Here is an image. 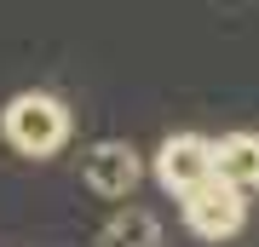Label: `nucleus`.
<instances>
[{"label":"nucleus","mask_w":259,"mask_h":247,"mask_svg":"<svg viewBox=\"0 0 259 247\" xmlns=\"http://www.w3.org/2000/svg\"><path fill=\"white\" fill-rule=\"evenodd\" d=\"M69 104L58 98V92H18V98H6V110H0V138H6L18 156L29 161H47L58 150L69 144Z\"/></svg>","instance_id":"nucleus-1"},{"label":"nucleus","mask_w":259,"mask_h":247,"mask_svg":"<svg viewBox=\"0 0 259 247\" xmlns=\"http://www.w3.org/2000/svg\"><path fill=\"white\" fill-rule=\"evenodd\" d=\"M179 202H185V224L202 241H225V236H236V230L248 224V195H242L236 184H225L219 173L207 184H196L190 195H179Z\"/></svg>","instance_id":"nucleus-2"},{"label":"nucleus","mask_w":259,"mask_h":247,"mask_svg":"<svg viewBox=\"0 0 259 247\" xmlns=\"http://www.w3.org/2000/svg\"><path fill=\"white\" fill-rule=\"evenodd\" d=\"M219 167H213V138L202 132H173L167 144L156 150V184L173 195H190L196 184H207Z\"/></svg>","instance_id":"nucleus-3"},{"label":"nucleus","mask_w":259,"mask_h":247,"mask_svg":"<svg viewBox=\"0 0 259 247\" xmlns=\"http://www.w3.org/2000/svg\"><path fill=\"white\" fill-rule=\"evenodd\" d=\"M81 178H87V190H98V195H110V202H121V195L139 190V178H144V156H139L133 144H121V138H104V144L87 150Z\"/></svg>","instance_id":"nucleus-4"},{"label":"nucleus","mask_w":259,"mask_h":247,"mask_svg":"<svg viewBox=\"0 0 259 247\" xmlns=\"http://www.w3.org/2000/svg\"><path fill=\"white\" fill-rule=\"evenodd\" d=\"M213 167L225 184H236L242 195L259 190V132H225L213 144Z\"/></svg>","instance_id":"nucleus-5"},{"label":"nucleus","mask_w":259,"mask_h":247,"mask_svg":"<svg viewBox=\"0 0 259 247\" xmlns=\"http://www.w3.org/2000/svg\"><path fill=\"white\" fill-rule=\"evenodd\" d=\"M98 247H161V224H156V213H144V207H121L115 219L104 224Z\"/></svg>","instance_id":"nucleus-6"}]
</instances>
